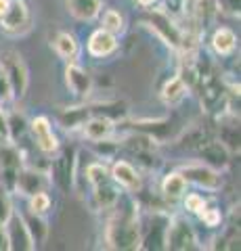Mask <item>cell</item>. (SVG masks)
I'll return each instance as SVG.
<instances>
[{"label":"cell","mask_w":241,"mask_h":251,"mask_svg":"<svg viewBox=\"0 0 241 251\" xmlns=\"http://www.w3.org/2000/svg\"><path fill=\"white\" fill-rule=\"evenodd\" d=\"M27 130L32 132L34 143H36L38 149H40V153L53 157V155H55L59 149H61L59 138H57V134H55V130H53V124H51V120H49L46 115L34 117V120L29 122V128H27Z\"/></svg>","instance_id":"10"},{"label":"cell","mask_w":241,"mask_h":251,"mask_svg":"<svg viewBox=\"0 0 241 251\" xmlns=\"http://www.w3.org/2000/svg\"><path fill=\"white\" fill-rule=\"evenodd\" d=\"M55 159L51 163V184H55L59 191L69 193L76 184V168H78V159H76V151L74 149H65V151H57Z\"/></svg>","instance_id":"5"},{"label":"cell","mask_w":241,"mask_h":251,"mask_svg":"<svg viewBox=\"0 0 241 251\" xmlns=\"http://www.w3.org/2000/svg\"><path fill=\"white\" fill-rule=\"evenodd\" d=\"M109 174L113 182L126 193H138L143 188L141 172L132 166L130 161H124V159L113 161V166L109 168Z\"/></svg>","instance_id":"13"},{"label":"cell","mask_w":241,"mask_h":251,"mask_svg":"<svg viewBox=\"0 0 241 251\" xmlns=\"http://www.w3.org/2000/svg\"><path fill=\"white\" fill-rule=\"evenodd\" d=\"M197 232L193 224L183 216H174L168 220L166 237H164V249L172 251H189L197 249Z\"/></svg>","instance_id":"4"},{"label":"cell","mask_w":241,"mask_h":251,"mask_svg":"<svg viewBox=\"0 0 241 251\" xmlns=\"http://www.w3.org/2000/svg\"><path fill=\"white\" fill-rule=\"evenodd\" d=\"M218 13L216 9V2L214 0H193V6H191V15H193V21H195V29H206V25L212 17Z\"/></svg>","instance_id":"25"},{"label":"cell","mask_w":241,"mask_h":251,"mask_svg":"<svg viewBox=\"0 0 241 251\" xmlns=\"http://www.w3.org/2000/svg\"><path fill=\"white\" fill-rule=\"evenodd\" d=\"M120 49V40H118V36L111 34V31H107L103 27H99L95 29L90 34L88 38V42H86V50L90 57H95V59H107V57H111V54Z\"/></svg>","instance_id":"15"},{"label":"cell","mask_w":241,"mask_h":251,"mask_svg":"<svg viewBox=\"0 0 241 251\" xmlns=\"http://www.w3.org/2000/svg\"><path fill=\"white\" fill-rule=\"evenodd\" d=\"M65 86L69 88V92L74 97L86 99L92 94V88H95V82H92V75L84 69L82 65H78L76 61L67 63L65 65Z\"/></svg>","instance_id":"14"},{"label":"cell","mask_w":241,"mask_h":251,"mask_svg":"<svg viewBox=\"0 0 241 251\" xmlns=\"http://www.w3.org/2000/svg\"><path fill=\"white\" fill-rule=\"evenodd\" d=\"M29 128V122L26 120V115L19 111H13L9 115V140L15 145H19V140H23L26 132Z\"/></svg>","instance_id":"29"},{"label":"cell","mask_w":241,"mask_h":251,"mask_svg":"<svg viewBox=\"0 0 241 251\" xmlns=\"http://www.w3.org/2000/svg\"><path fill=\"white\" fill-rule=\"evenodd\" d=\"M9 234H6V226L0 224V251H9Z\"/></svg>","instance_id":"39"},{"label":"cell","mask_w":241,"mask_h":251,"mask_svg":"<svg viewBox=\"0 0 241 251\" xmlns=\"http://www.w3.org/2000/svg\"><path fill=\"white\" fill-rule=\"evenodd\" d=\"M161 199L164 201H178L183 199V195L187 193V180L183 178L181 172H170V174L164 176V180H161Z\"/></svg>","instance_id":"23"},{"label":"cell","mask_w":241,"mask_h":251,"mask_svg":"<svg viewBox=\"0 0 241 251\" xmlns=\"http://www.w3.org/2000/svg\"><path fill=\"white\" fill-rule=\"evenodd\" d=\"M32 27V13L26 0H11L9 9L0 15V29L9 36H21Z\"/></svg>","instance_id":"6"},{"label":"cell","mask_w":241,"mask_h":251,"mask_svg":"<svg viewBox=\"0 0 241 251\" xmlns=\"http://www.w3.org/2000/svg\"><path fill=\"white\" fill-rule=\"evenodd\" d=\"M27 199H29V209H32L34 214H42L44 216L53 205V201H51V197H49V193L46 191L36 193V195H32V197H27Z\"/></svg>","instance_id":"32"},{"label":"cell","mask_w":241,"mask_h":251,"mask_svg":"<svg viewBox=\"0 0 241 251\" xmlns=\"http://www.w3.org/2000/svg\"><path fill=\"white\" fill-rule=\"evenodd\" d=\"M9 2H11V0H0V15L9 9Z\"/></svg>","instance_id":"41"},{"label":"cell","mask_w":241,"mask_h":251,"mask_svg":"<svg viewBox=\"0 0 241 251\" xmlns=\"http://www.w3.org/2000/svg\"><path fill=\"white\" fill-rule=\"evenodd\" d=\"M23 168V155L11 140H0V184L13 191L19 170Z\"/></svg>","instance_id":"8"},{"label":"cell","mask_w":241,"mask_h":251,"mask_svg":"<svg viewBox=\"0 0 241 251\" xmlns=\"http://www.w3.org/2000/svg\"><path fill=\"white\" fill-rule=\"evenodd\" d=\"M49 188H51V176L46 172L23 166L17 174V180H15L13 191L23 195V197H32V195L49 191Z\"/></svg>","instance_id":"11"},{"label":"cell","mask_w":241,"mask_h":251,"mask_svg":"<svg viewBox=\"0 0 241 251\" xmlns=\"http://www.w3.org/2000/svg\"><path fill=\"white\" fill-rule=\"evenodd\" d=\"M166 2V13L172 15V17H181V15L187 11V4H189V0H164Z\"/></svg>","instance_id":"35"},{"label":"cell","mask_w":241,"mask_h":251,"mask_svg":"<svg viewBox=\"0 0 241 251\" xmlns=\"http://www.w3.org/2000/svg\"><path fill=\"white\" fill-rule=\"evenodd\" d=\"M6 226V234H9V245L11 249H17V251H32L34 247V241L29 237V232L23 224V220L19 214H13L11 220L4 224Z\"/></svg>","instance_id":"17"},{"label":"cell","mask_w":241,"mask_h":251,"mask_svg":"<svg viewBox=\"0 0 241 251\" xmlns=\"http://www.w3.org/2000/svg\"><path fill=\"white\" fill-rule=\"evenodd\" d=\"M183 199H185V209L191 211V214H199V211L206 207V199L197 193H189V195L185 193Z\"/></svg>","instance_id":"34"},{"label":"cell","mask_w":241,"mask_h":251,"mask_svg":"<svg viewBox=\"0 0 241 251\" xmlns=\"http://www.w3.org/2000/svg\"><path fill=\"white\" fill-rule=\"evenodd\" d=\"M113 216L107 222L105 243L115 251H136L141 249V218H138V203L120 197L111 207Z\"/></svg>","instance_id":"1"},{"label":"cell","mask_w":241,"mask_h":251,"mask_svg":"<svg viewBox=\"0 0 241 251\" xmlns=\"http://www.w3.org/2000/svg\"><path fill=\"white\" fill-rule=\"evenodd\" d=\"M183 174V178L187 180V184H195L197 188H204V191H218L222 188V176L220 170H214L206 166V163H187L178 170Z\"/></svg>","instance_id":"9"},{"label":"cell","mask_w":241,"mask_h":251,"mask_svg":"<svg viewBox=\"0 0 241 251\" xmlns=\"http://www.w3.org/2000/svg\"><path fill=\"white\" fill-rule=\"evenodd\" d=\"M90 115H92L90 107H69L59 113V122L65 130H78V128H82V124L86 122Z\"/></svg>","instance_id":"26"},{"label":"cell","mask_w":241,"mask_h":251,"mask_svg":"<svg viewBox=\"0 0 241 251\" xmlns=\"http://www.w3.org/2000/svg\"><path fill=\"white\" fill-rule=\"evenodd\" d=\"M201 218V222H204L208 228H218V226L222 224V214H220V209H216V207H208V203H206V207L197 214Z\"/></svg>","instance_id":"33"},{"label":"cell","mask_w":241,"mask_h":251,"mask_svg":"<svg viewBox=\"0 0 241 251\" xmlns=\"http://www.w3.org/2000/svg\"><path fill=\"white\" fill-rule=\"evenodd\" d=\"M195 151H197V157L201 159V163H206V166L214 168V170H224V168H229V163H231L229 149L224 147L220 140L206 136L204 140H199L195 145Z\"/></svg>","instance_id":"12"},{"label":"cell","mask_w":241,"mask_h":251,"mask_svg":"<svg viewBox=\"0 0 241 251\" xmlns=\"http://www.w3.org/2000/svg\"><path fill=\"white\" fill-rule=\"evenodd\" d=\"M120 197H122V188L109 178V180H105V182L92 186L90 207H92V211H107L118 203Z\"/></svg>","instance_id":"16"},{"label":"cell","mask_w":241,"mask_h":251,"mask_svg":"<svg viewBox=\"0 0 241 251\" xmlns=\"http://www.w3.org/2000/svg\"><path fill=\"white\" fill-rule=\"evenodd\" d=\"M216 2V9L233 15V17H239V0H214Z\"/></svg>","instance_id":"37"},{"label":"cell","mask_w":241,"mask_h":251,"mask_svg":"<svg viewBox=\"0 0 241 251\" xmlns=\"http://www.w3.org/2000/svg\"><path fill=\"white\" fill-rule=\"evenodd\" d=\"M65 9L76 21H95L103 11V0H65Z\"/></svg>","instance_id":"19"},{"label":"cell","mask_w":241,"mask_h":251,"mask_svg":"<svg viewBox=\"0 0 241 251\" xmlns=\"http://www.w3.org/2000/svg\"><path fill=\"white\" fill-rule=\"evenodd\" d=\"M53 49H55L57 57L63 59L65 63H72L80 54V42L72 31H57L53 38Z\"/></svg>","instance_id":"20"},{"label":"cell","mask_w":241,"mask_h":251,"mask_svg":"<svg viewBox=\"0 0 241 251\" xmlns=\"http://www.w3.org/2000/svg\"><path fill=\"white\" fill-rule=\"evenodd\" d=\"M134 2L138 4V6H141V9L145 11V9H153V6L155 4H158L160 2V0H134Z\"/></svg>","instance_id":"40"},{"label":"cell","mask_w":241,"mask_h":251,"mask_svg":"<svg viewBox=\"0 0 241 251\" xmlns=\"http://www.w3.org/2000/svg\"><path fill=\"white\" fill-rule=\"evenodd\" d=\"M210 44H212V50L218 57H231L237 50V34L231 27H218L212 34Z\"/></svg>","instance_id":"22"},{"label":"cell","mask_w":241,"mask_h":251,"mask_svg":"<svg viewBox=\"0 0 241 251\" xmlns=\"http://www.w3.org/2000/svg\"><path fill=\"white\" fill-rule=\"evenodd\" d=\"M141 21H143V25L149 27L166 46H170L172 50H181L185 29L174 21L172 15H168L164 9H145V15Z\"/></svg>","instance_id":"2"},{"label":"cell","mask_w":241,"mask_h":251,"mask_svg":"<svg viewBox=\"0 0 241 251\" xmlns=\"http://www.w3.org/2000/svg\"><path fill=\"white\" fill-rule=\"evenodd\" d=\"M113 130H115V122H111L109 117L97 115V113H92L88 120L82 124V134L86 136L90 143H99V140L111 138Z\"/></svg>","instance_id":"18"},{"label":"cell","mask_w":241,"mask_h":251,"mask_svg":"<svg viewBox=\"0 0 241 251\" xmlns=\"http://www.w3.org/2000/svg\"><path fill=\"white\" fill-rule=\"evenodd\" d=\"M23 224H26V228L29 232V237L34 241V247H40L42 243H46V237H49V222L44 220L42 214H34L32 209L23 211L19 214Z\"/></svg>","instance_id":"21"},{"label":"cell","mask_w":241,"mask_h":251,"mask_svg":"<svg viewBox=\"0 0 241 251\" xmlns=\"http://www.w3.org/2000/svg\"><path fill=\"white\" fill-rule=\"evenodd\" d=\"M6 100H13V92H11L9 77H6L2 65H0V103H6Z\"/></svg>","instance_id":"36"},{"label":"cell","mask_w":241,"mask_h":251,"mask_svg":"<svg viewBox=\"0 0 241 251\" xmlns=\"http://www.w3.org/2000/svg\"><path fill=\"white\" fill-rule=\"evenodd\" d=\"M0 65H2L6 77H9L13 100H21L29 88V69L26 61H23V57L17 50L4 49L0 50Z\"/></svg>","instance_id":"3"},{"label":"cell","mask_w":241,"mask_h":251,"mask_svg":"<svg viewBox=\"0 0 241 251\" xmlns=\"http://www.w3.org/2000/svg\"><path fill=\"white\" fill-rule=\"evenodd\" d=\"M218 140L229 149V153H239V124L222 122L218 126Z\"/></svg>","instance_id":"27"},{"label":"cell","mask_w":241,"mask_h":251,"mask_svg":"<svg viewBox=\"0 0 241 251\" xmlns=\"http://www.w3.org/2000/svg\"><path fill=\"white\" fill-rule=\"evenodd\" d=\"M168 220L161 209H149L147 220H141V249H164Z\"/></svg>","instance_id":"7"},{"label":"cell","mask_w":241,"mask_h":251,"mask_svg":"<svg viewBox=\"0 0 241 251\" xmlns=\"http://www.w3.org/2000/svg\"><path fill=\"white\" fill-rule=\"evenodd\" d=\"M11 191L9 188H4L2 184H0V224H6L11 220V216L15 214L13 209V201H11Z\"/></svg>","instance_id":"31"},{"label":"cell","mask_w":241,"mask_h":251,"mask_svg":"<svg viewBox=\"0 0 241 251\" xmlns=\"http://www.w3.org/2000/svg\"><path fill=\"white\" fill-rule=\"evenodd\" d=\"M109 178H111L109 168H107L103 161H92L86 166V182L90 186H97V184L105 182V180H109Z\"/></svg>","instance_id":"30"},{"label":"cell","mask_w":241,"mask_h":251,"mask_svg":"<svg viewBox=\"0 0 241 251\" xmlns=\"http://www.w3.org/2000/svg\"><path fill=\"white\" fill-rule=\"evenodd\" d=\"M0 140H9V113L0 107Z\"/></svg>","instance_id":"38"},{"label":"cell","mask_w":241,"mask_h":251,"mask_svg":"<svg viewBox=\"0 0 241 251\" xmlns=\"http://www.w3.org/2000/svg\"><path fill=\"white\" fill-rule=\"evenodd\" d=\"M189 92L191 90L187 88V84L178 75H174V77H170V80L164 84L160 97H161V100H164L168 107H176V105H181L183 100L187 99V94H189Z\"/></svg>","instance_id":"24"},{"label":"cell","mask_w":241,"mask_h":251,"mask_svg":"<svg viewBox=\"0 0 241 251\" xmlns=\"http://www.w3.org/2000/svg\"><path fill=\"white\" fill-rule=\"evenodd\" d=\"M101 27L111 31L115 36H122L124 31H126V19H124V15L120 11L107 9V11H103V15H101Z\"/></svg>","instance_id":"28"}]
</instances>
